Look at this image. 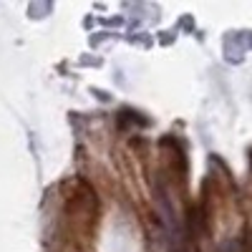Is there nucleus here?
Listing matches in <instances>:
<instances>
[{"mask_svg":"<svg viewBox=\"0 0 252 252\" xmlns=\"http://www.w3.org/2000/svg\"><path fill=\"white\" fill-rule=\"evenodd\" d=\"M250 164H252V149H250Z\"/></svg>","mask_w":252,"mask_h":252,"instance_id":"f257e3e1","label":"nucleus"}]
</instances>
